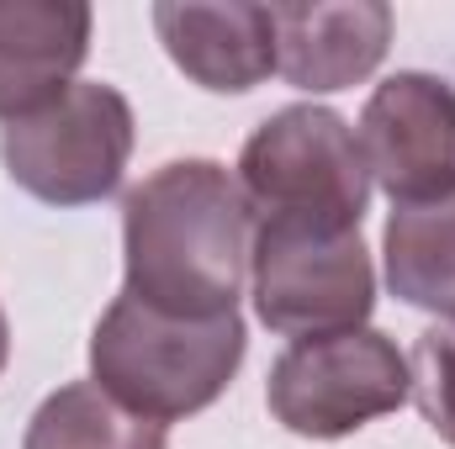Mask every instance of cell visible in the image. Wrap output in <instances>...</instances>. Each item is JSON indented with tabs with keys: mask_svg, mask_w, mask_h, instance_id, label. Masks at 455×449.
<instances>
[{
	"mask_svg": "<svg viewBox=\"0 0 455 449\" xmlns=\"http://www.w3.org/2000/svg\"><path fill=\"white\" fill-rule=\"evenodd\" d=\"M254 212L218 159H170L122 201V296L164 318L238 312Z\"/></svg>",
	"mask_w": 455,
	"mask_h": 449,
	"instance_id": "obj_1",
	"label": "cell"
},
{
	"mask_svg": "<svg viewBox=\"0 0 455 449\" xmlns=\"http://www.w3.org/2000/svg\"><path fill=\"white\" fill-rule=\"evenodd\" d=\"M243 318H164L132 296H116L91 334V381L122 407L180 423L212 407L243 365Z\"/></svg>",
	"mask_w": 455,
	"mask_h": 449,
	"instance_id": "obj_2",
	"label": "cell"
},
{
	"mask_svg": "<svg viewBox=\"0 0 455 449\" xmlns=\"http://www.w3.org/2000/svg\"><path fill=\"white\" fill-rule=\"evenodd\" d=\"M238 185L254 223L291 217V223L360 227L371 207V169L355 127L313 101L265 116L249 132L238 154Z\"/></svg>",
	"mask_w": 455,
	"mask_h": 449,
	"instance_id": "obj_3",
	"label": "cell"
},
{
	"mask_svg": "<svg viewBox=\"0 0 455 449\" xmlns=\"http://www.w3.org/2000/svg\"><path fill=\"white\" fill-rule=\"evenodd\" d=\"M254 312L281 338H323L365 328L376 307V264L360 227L265 217L249 254Z\"/></svg>",
	"mask_w": 455,
	"mask_h": 449,
	"instance_id": "obj_4",
	"label": "cell"
},
{
	"mask_svg": "<svg viewBox=\"0 0 455 449\" xmlns=\"http://www.w3.org/2000/svg\"><path fill=\"white\" fill-rule=\"evenodd\" d=\"M270 418L297 439H349L413 402V365L381 328L297 338L265 381Z\"/></svg>",
	"mask_w": 455,
	"mask_h": 449,
	"instance_id": "obj_5",
	"label": "cell"
},
{
	"mask_svg": "<svg viewBox=\"0 0 455 449\" xmlns=\"http://www.w3.org/2000/svg\"><path fill=\"white\" fill-rule=\"evenodd\" d=\"M132 106L116 85L75 80L43 112L0 127L5 175L48 207H96L116 196L132 159Z\"/></svg>",
	"mask_w": 455,
	"mask_h": 449,
	"instance_id": "obj_6",
	"label": "cell"
},
{
	"mask_svg": "<svg viewBox=\"0 0 455 449\" xmlns=\"http://www.w3.org/2000/svg\"><path fill=\"white\" fill-rule=\"evenodd\" d=\"M355 138L371 185H381L392 207H435L455 196V85L440 75H387L371 91Z\"/></svg>",
	"mask_w": 455,
	"mask_h": 449,
	"instance_id": "obj_7",
	"label": "cell"
},
{
	"mask_svg": "<svg viewBox=\"0 0 455 449\" xmlns=\"http://www.w3.org/2000/svg\"><path fill=\"white\" fill-rule=\"evenodd\" d=\"M275 75L307 96L371 80L392 43V5L381 0H291L270 5Z\"/></svg>",
	"mask_w": 455,
	"mask_h": 449,
	"instance_id": "obj_8",
	"label": "cell"
},
{
	"mask_svg": "<svg viewBox=\"0 0 455 449\" xmlns=\"http://www.w3.org/2000/svg\"><path fill=\"white\" fill-rule=\"evenodd\" d=\"M154 32H159L170 64L212 96H243L275 75L270 5H254V0H159Z\"/></svg>",
	"mask_w": 455,
	"mask_h": 449,
	"instance_id": "obj_9",
	"label": "cell"
},
{
	"mask_svg": "<svg viewBox=\"0 0 455 449\" xmlns=\"http://www.w3.org/2000/svg\"><path fill=\"white\" fill-rule=\"evenodd\" d=\"M85 0H0V122L59 101L91 59Z\"/></svg>",
	"mask_w": 455,
	"mask_h": 449,
	"instance_id": "obj_10",
	"label": "cell"
},
{
	"mask_svg": "<svg viewBox=\"0 0 455 449\" xmlns=\"http://www.w3.org/2000/svg\"><path fill=\"white\" fill-rule=\"evenodd\" d=\"M381 254L392 296L455 323V196L435 207H392Z\"/></svg>",
	"mask_w": 455,
	"mask_h": 449,
	"instance_id": "obj_11",
	"label": "cell"
},
{
	"mask_svg": "<svg viewBox=\"0 0 455 449\" xmlns=\"http://www.w3.org/2000/svg\"><path fill=\"white\" fill-rule=\"evenodd\" d=\"M21 449H170V439L164 423L122 407L96 381H69L32 413Z\"/></svg>",
	"mask_w": 455,
	"mask_h": 449,
	"instance_id": "obj_12",
	"label": "cell"
},
{
	"mask_svg": "<svg viewBox=\"0 0 455 449\" xmlns=\"http://www.w3.org/2000/svg\"><path fill=\"white\" fill-rule=\"evenodd\" d=\"M413 402L424 423L455 449V323H440L413 343Z\"/></svg>",
	"mask_w": 455,
	"mask_h": 449,
	"instance_id": "obj_13",
	"label": "cell"
},
{
	"mask_svg": "<svg viewBox=\"0 0 455 449\" xmlns=\"http://www.w3.org/2000/svg\"><path fill=\"white\" fill-rule=\"evenodd\" d=\"M5 359H11V328H5V312H0V370H5Z\"/></svg>",
	"mask_w": 455,
	"mask_h": 449,
	"instance_id": "obj_14",
	"label": "cell"
}]
</instances>
